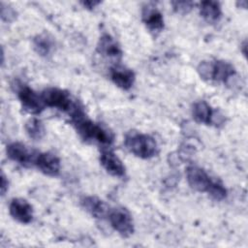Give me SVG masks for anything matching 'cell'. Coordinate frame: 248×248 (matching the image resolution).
<instances>
[{"label": "cell", "mask_w": 248, "mask_h": 248, "mask_svg": "<svg viewBox=\"0 0 248 248\" xmlns=\"http://www.w3.org/2000/svg\"><path fill=\"white\" fill-rule=\"evenodd\" d=\"M71 118L77 131L84 140H94L103 145H109L113 141L112 134L106 128L87 118L83 109L71 116Z\"/></svg>", "instance_id": "cell-1"}, {"label": "cell", "mask_w": 248, "mask_h": 248, "mask_svg": "<svg viewBox=\"0 0 248 248\" xmlns=\"http://www.w3.org/2000/svg\"><path fill=\"white\" fill-rule=\"evenodd\" d=\"M124 143L131 153L141 159H149L157 154L156 140L146 134L130 131L125 136Z\"/></svg>", "instance_id": "cell-2"}, {"label": "cell", "mask_w": 248, "mask_h": 248, "mask_svg": "<svg viewBox=\"0 0 248 248\" xmlns=\"http://www.w3.org/2000/svg\"><path fill=\"white\" fill-rule=\"evenodd\" d=\"M41 97L46 106L63 110L69 113L70 116L74 115L76 112L82 108L78 103L73 100L69 92L60 88H46L42 92Z\"/></svg>", "instance_id": "cell-3"}, {"label": "cell", "mask_w": 248, "mask_h": 248, "mask_svg": "<svg viewBox=\"0 0 248 248\" xmlns=\"http://www.w3.org/2000/svg\"><path fill=\"white\" fill-rule=\"evenodd\" d=\"M200 77L205 80L227 82L235 75L234 67L224 60L202 61L198 67Z\"/></svg>", "instance_id": "cell-4"}, {"label": "cell", "mask_w": 248, "mask_h": 248, "mask_svg": "<svg viewBox=\"0 0 248 248\" xmlns=\"http://www.w3.org/2000/svg\"><path fill=\"white\" fill-rule=\"evenodd\" d=\"M108 219L110 226L122 236L127 237L134 232V222L130 212L124 207L109 208Z\"/></svg>", "instance_id": "cell-5"}, {"label": "cell", "mask_w": 248, "mask_h": 248, "mask_svg": "<svg viewBox=\"0 0 248 248\" xmlns=\"http://www.w3.org/2000/svg\"><path fill=\"white\" fill-rule=\"evenodd\" d=\"M186 177L193 189L206 193L215 180L202 168L198 166H189L186 170Z\"/></svg>", "instance_id": "cell-6"}, {"label": "cell", "mask_w": 248, "mask_h": 248, "mask_svg": "<svg viewBox=\"0 0 248 248\" xmlns=\"http://www.w3.org/2000/svg\"><path fill=\"white\" fill-rule=\"evenodd\" d=\"M17 96L23 109L29 113H32V114L40 113L46 106L42 100V97L39 96L33 89H31L26 85L21 86L19 88L17 92Z\"/></svg>", "instance_id": "cell-7"}, {"label": "cell", "mask_w": 248, "mask_h": 248, "mask_svg": "<svg viewBox=\"0 0 248 248\" xmlns=\"http://www.w3.org/2000/svg\"><path fill=\"white\" fill-rule=\"evenodd\" d=\"M8 157L22 166L34 165L36 154L21 142H12L7 146Z\"/></svg>", "instance_id": "cell-8"}, {"label": "cell", "mask_w": 248, "mask_h": 248, "mask_svg": "<svg viewBox=\"0 0 248 248\" xmlns=\"http://www.w3.org/2000/svg\"><path fill=\"white\" fill-rule=\"evenodd\" d=\"M34 165L45 174L56 176L60 171V160L57 156L49 152L37 153Z\"/></svg>", "instance_id": "cell-9"}, {"label": "cell", "mask_w": 248, "mask_h": 248, "mask_svg": "<svg viewBox=\"0 0 248 248\" xmlns=\"http://www.w3.org/2000/svg\"><path fill=\"white\" fill-rule=\"evenodd\" d=\"M9 211L11 216L19 223L27 224L32 221L33 207L24 199H13L9 206Z\"/></svg>", "instance_id": "cell-10"}, {"label": "cell", "mask_w": 248, "mask_h": 248, "mask_svg": "<svg viewBox=\"0 0 248 248\" xmlns=\"http://www.w3.org/2000/svg\"><path fill=\"white\" fill-rule=\"evenodd\" d=\"M100 162L109 174L117 177L125 175V167L122 161L111 150H103L100 155Z\"/></svg>", "instance_id": "cell-11"}, {"label": "cell", "mask_w": 248, "mask_h": 248, "mask_svg": "<svg viewBox=\"0 0 248 248\" xmlns=\"http://www.w3.org/2000/svg\"><path fill=\"white\" fill-rule=\"evenodd\" d=\"M97 51L110 59H120L122 56V50L119 44L108 34H104L100 37L97 44Z\"/></svg>", "instance_id": "cell-12"}, {"label": "cell", "mask_w": 248, "mask_h": 248, "mask_svg": "<svg viewBox=\"0 0 248 248\" xmlns=\"http://www.w3.org/2000/svg\"><path fill=\"white\" fill-rule=\"evenodd\" d=\"M110 78L121 89H130L135 82V74L131 69L116 65L110 69Z\"/></svg>", "instance_id": "cell-13"}, {"label": "cell", "mask_w": 248, "mask_h": 248, "mask_svg": "<svg viewBox=\"0 0 248 248\" xmlns=\"http://www.w3.org/2000/svg\"><path fill=\"white\" fill-rule=\"evenodd\" d=\"M142 20L148 30L153 34L160 33L164 28V18L159 10L152 6H145L142 9Z\"/></svg>", "instance_id": "cell-14"}, {"label": "cell", "mask_w": 248, "mask_h": 248, "mask_svg": "<svg viewBox=\"0 0 248 248\" xmlns=\"http://www.w3.org/2000/svg\"><path fill=\"white\" fill-rule=\"evenodd\" d=\"M80 202L82 207L95 218L101 219L105 216H108L109 207L104 201L100 200L99 198L94 196H85L81 199Z\"/></svg>", "instance_id": "cell-15"}, {"label": "cell", "mask_w": 248, "mask_h": 248, "mask_svg": "<svg viewBox=\"0 0 248 248\" xmlns=\"http://www.w3.org/2000/svg\"><path fill=\"white\" fill-rule=\"evenodd\" d=\"M192 113L194 119L199 123L209 125L216 122V112L205 101H199L195 103Z\"/></svg>", "instance_id": "cell-16"}, {"label": "cell", "mask_w": 248, "mask_h": 248, "mask_svg": "<svg viewBox=\"0 0 248 248\" xmlns=\"http://www.w3.org/2000/svg\"><path fill=\"white\" fill-rule=\"evenodd\" d=\"M201 16L208 22H216L220 19L222 10L219 2L216 1H202L200 5Z\"/></svg>", "instance_id": "cell-17"}, {"label": "cell", "mask_w": 248, "mask_h": 248, "mask_svg": "<svg viewBox=\"0 0 248 248\" xmlns=\"http://www.w3.org/2000/svg\"><path fill=\"white\" fill-rule=\"evenodd\" d=\"M35 50L42 56L48 55L53 48V41L47 34H40L35 37L34 41Z\"/></svg>", "instance_id": "cell-18"}, {"label": "cell", "mask_w": 248, "mask_h": 248, "mask_svg": "<svg viewBox=\"0 0 248 248\" xmlns=\"http://www.w3.org/2000/svg\"><path fill=\"white\" fill-rule=\"evenodd\" d=\"M25 131L27 135L35 140H41L45 135V127L41 120L38 118H31L25 124Z\"/></svg>", "instance_id": "cell-19"}, {"label": "cell", "mask_w": 248, "mask_h": 248, "mask_svg": "<svg viewBox=\"0 0 248 248\" xmlns=\"http://www.w3.org/2000/svg\"><path fill=\"white\" fill-rule=\"evenodd\" d=\"M171 4L173 6V9L177 13H181V14L188 13L193 7V3L189 1H175V2H172Z\"/></svg>", "instance_id": "cell-20"}, {"label": "cell", "mask_w": 248, "mask_h": 248, "mask_svg": "<svg viewBox=\"0 0 248 248\" xmlns=\"http://www.w3.org/2000/svg\"><path fill=\"white\" fill-rule=\"evenodd\" d=\"M1 17L5 21H11L15 18V11L12 8L4 6V4L1 3Z\"/></svg>", "instance_id": "cell-21"}, {"label": "cell", "mask_w": 248, "mask_h": 248, "mask_svg": "<svg viewBox=\"0 0 248 248\" xmlns=\"http://www.w3.org/2000/svg\"><path fill=\"white\" fill-rule=\"evenodd\" d=\"M8 185H9L8 179L6 178L5 174L2 172V174H1V186H0L1 195H2V196H4L5 193L7 192V190H8Z\"/></svg>", "instance_id": "cell-22"}, {"label": "cell", "mask_w": 248, "mask_h": 248, "mask_svg": "<svg viewBox=\"0 0 248 248\" xmlns=\"http://www.w3.org/2000/svg\"><path fill=\"white\" fill-rule=\"evenodd\" d=\"M81 4L87 9H92V8H95L97 5H99L100 2L99 1H85V2H82Z\"/></svg>", "instance_id": "cell-23"}]
</instances>
